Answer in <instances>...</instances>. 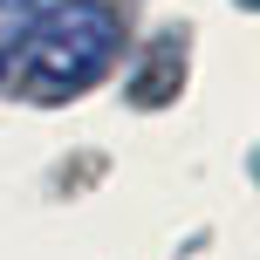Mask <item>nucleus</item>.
Segmentation results:
<instances>
[{
	"label": "nucleus",
	"mask_w": 260,
	"mask_h": 260,
	"mask_svg": "<svg viewBox=\"0 0 260 260\" xmlns=\"http://www.w3.org/2000/svg\"><path fill=\"white\" fill-rule=\"evenodd\" d=\"M123 55V21L103 0H55L7 55V89L21 103H69L96 89Z\"/></svg>",
	"instance_id": "1"
}]
</instances>
